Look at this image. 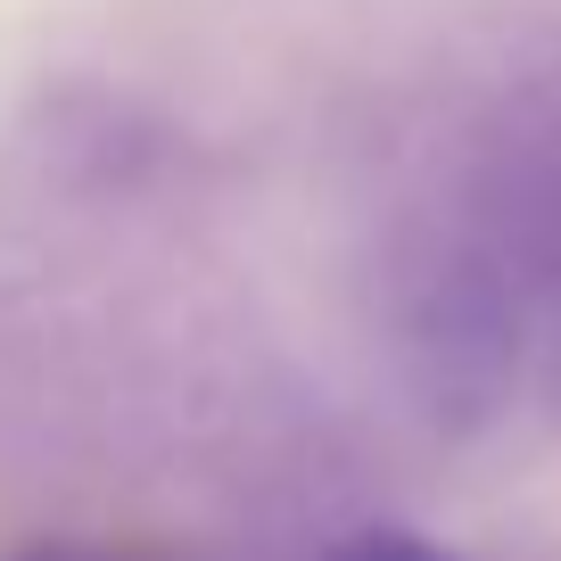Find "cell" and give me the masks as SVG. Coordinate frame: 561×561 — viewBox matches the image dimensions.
I'll use <instances>...</instances> for the list:
<instances>
[{"label": "cell", "mask_w": 561, "mask_h": 561, "mask_svg": "<svg viewBox=\"0 0 561 561\" xmlns=\"http://www.w3.org/2000/svg\"><path fill=\"white\" fill-rule=\"evenodd\" d=\"M553 397H561V347H553Z\"/></svg>", "instance_id": "obj_3"}, {"label": "cell", "mask_w": 561, "mask_h": 561, "mask_svg": "<svg viewBox=\"0 0 561 561\" xmlns=\"http://www.w3.org/2000/svg\"><path fill=\"white\" fill-rule=\"evenodd\" d=\"M25 561H116V553H83V545H42V553H25Z\"/></svg>", "instance_id": "obj_2"}, {"label": "cell", "mask_w": 561, "mask_h": 561, "mask_svg": "<svg viewBox=\"0 0 561 561\" xmlns=\"http://www.w3.org/2000/svg\"><path fill=\"white\" fill-rule=\"evenodd\" d=\"M331 561H462V553H446V545L413 537V528H364V537L339 545Z\"/></svg>", "instance_id": "obj_1"}]
</instances>
